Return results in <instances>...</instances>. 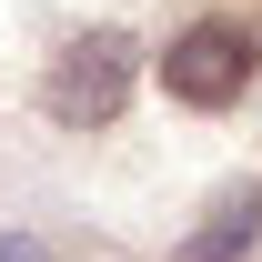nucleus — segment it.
I'll use <instances>...</instances> for the list:
<instances>
[{"mask_svg": "<svg viewBox=\"0 0 262 262\" xmlns=\"http://www.w3.org/2000/svg\"><path fill=\"white\" fill-rule=\"evenodd\" d=\"M131 91H141V40H131L121 20L71 31L61 51H51V71H40V111L61 131H111L131 111Z\"/></svg>", "mask_w": 262, "mask_h": 262, "instance_id": "nucleus-1", "label": "nucleus"}, {"mask_svg": "<svg viewBox=\"0 0 262 262\" xmlns=\"http://www.w3.org/2000/svg\"><path fill=\"white\" fill-rule=\"evenodd\" d=\"M0 262H61V252H51L40 232H0Z\"/></svg>", "mask_w": 262, "mask_h": 262, "instance_id": "nucleus-4", "label": "nucleus"}, {"mask_svg": "<svg viewBox=\"0 0 262 262\" xmlns=\"http://www.w3.org/2000/svg\"><path fill=\"white\" fill-rule=\"evenodd\" d=\"M252 242H262V182H222V192L202 202V222L182 232L171 262H242Z\"/></svg>", "mask_w": 262, "mask_h": 262, "instance_id": "nucleus-3", "label": "nucleus"}, {"mask_svg": "<svg viewBox=\"0 0 262 262\" xmlns=\"http://www.w3.org/2000/svg\"><path fill=\"white\" fill-rule=\"evenodd\" d=\"M151 81H162L182 111H232V101L262 81V31L242 10H202L151 51Z\"/></svg>", "mask_w": 262, "mask_h": 262, "instance_id": "nucleus-2", "label": "nucleus"}]
</instances>
